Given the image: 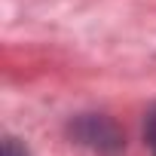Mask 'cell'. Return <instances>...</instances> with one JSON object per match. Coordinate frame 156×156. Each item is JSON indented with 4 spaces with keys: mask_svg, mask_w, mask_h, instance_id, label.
Returning a JSON list of instances; mask_svg holds the SVG:
<instances>
[{
    "mask_svg": "<svg viewBox=\"0 0 156 156\" xmlns=\"http://www.w3.org/2000/svg\"><path fill=\"white\" fill-rule=\"evenodd\" d=\"M73 135L80 138V144H89L98 153H116L122 147V135L116 132V126L104 116H83L76 122Z\"/></svg>",
    "mask_w": 156,
    "mask_h": 156,
    "instance_id": "1",
    "label": "cell"
},
{
    "mask_svg": "<svg viewBox=\"0 0 156 156\" xmlns=\"http://www.w3.org/2000/svg\"><path fill=\"white\" fill-rule=\"evenodd\" d=\"M144 138H147V144H150V150H153V156H156V104H153V107H150V113H147Z\"/></svg>",
    "mask_w": 156,
    "mask_h": 156,
    "instance_id": "2",
    "label": "cell"
},
{
    "mask_svg": "<svg viewBox=\"0 0 156 156\" xmlns=\"http://www.w3.org/2000/svg\"><path fill=\"white\" fill-rule=\"evenodd\" d=\"M3 156H28V153L16 144V138H6V141H3Z\"/></svg>",
    "mask_w": 156,
    "mask_h": 156,
    "instance_id": "3",
    "label": "cell"
}]
</instances>
